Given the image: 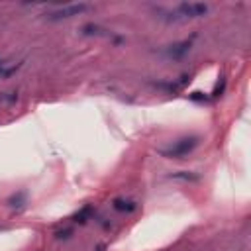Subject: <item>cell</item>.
Returning <instances> with one entry per match:
<instances>
[{"label": "cell", "instance_id": "6da1fadb", "mask_svg": "<svg viewBox=\"0 0 251 251\" xmlns=\"http://www.w3.org/2000/svg\"><path fill=\"white\" fill-rule=\"evenodd\" d=\"M198 145V137L196 135H190V137H182L175 143H171L169 147H163L159 149V153L167 159H180L184 155H188L190 151H194V147Z\"/></svg>", "mask_w": 251, "mask_h": 251}, {"label": "cell", "instance_id": "7a4b0ae2", "mask_svg": "<svg viewBox=\"0 0 251 251\" xmlns=\"http://www.w3.org/2000/svg\"><path fill=\"white\" fill-rule=\"evenodd\" d=\"M208 4H200V2H182L175 8L176 14V22L178 20H192V18H202L208 14Z\"/></svg>", "mask_w": 251, "mask_h": 251}, {"label": "cell", "instance_id": "3957f363", "mask_svg": "<svg viewBox=\"0 0 251 251\" xmlns=\"http://www.w3.org/2000/svg\"><path fill=\"white\" fill-rule=\"evenodd\" d=\"M90 6L80 2V4H67V6H59L55 10H51L49 14H45L49 20H67V18H73V16H80L82 12H86Z\"/></svg>", "mask_w": 251, "mask_h": 251}, {"label": "cell", "instance_id": "277c9868", "mask_svg": "<svg viewBox=\"0 0 251 251\" xmlns=\"http://www.w3.org/2000/svg\"><path fill=\"white\" fill-rule=\"evenodd\" d=\"M190 49H192V39H184V41H178V43H173V45L165 47V55L171 57V59H180Z\"/></svg>", "mask_w": 251, "mask_h": 251}, {"label": "cell", "instance_id": "5b68a950", "mask_svg": "<svg viewBox=\"0 0 251 251\" xmlns=\"http://www.w3.org/2000/svg\"><path fill=\"white\" fill-rule=\"evenodd\" d=\"M112 206H114V210H118V212H126V214H129V212H133V210L137 208L135 200H131V198H124V196L114 198Z\"/></svg>", "mask_w": 251, "mask_h": 251}, {"label": "cell", "instance_id": "8992f818", "mask_svg": "<svg viewBox=\"0 0 251 251\" xmlns=\"http://www.w3.org/2000/svg\"><path fill=\"white\" fill-rule=\"evenodd\" d=\"M22 67V63L18 61V63H14V61H0V78H8V76H12L18 69Z\"/></svg>", "mask_w": 251, "mask_h": 251}, {"label": "cell", "instance_id": "52a82bcc", "mask_svg": "<svg viewBox=\"0 0 251 251\" xmlns=\"http://www.w3.org/2000/svg\"><path fill=\"white\" fill-rule=\"evenodd\" d=\"M92 214H94V208H92V206H84L80 212L75 214V222H76V224H86Z\"/></svg>", "mask_w": 251, "mask_h": 251}, {"label": "cell", "instance_id": "ba28073f", "mask_svg": "<svg viewBox=\"0 0 251 251\" xmlns=\"http://www.w3.org/2000/svg\"><path fill=\"white\" fill-rule=\"evenodd\" d=\"M80 31L82 33H86V35H104V27H100V25H96V24H84L82 27H80Z\"/></svg>", "mask_w": 251, "mask_h": 251}, {"label": "cell", "instance_id": "9c48e42d", "mask_svg": "<svg viewBox=\"0 0 251 251\" xmlns=\"http://www.w3.org/2000/svg\"><path fill=\"white\" fill-rule=\"evenodd\" d=\"M171 178H176V180H184V182H188V180H198V175L188 173V171H178V173H173V175H171Z\"/></svg>", "mask_w": 251, "mask_h": 251}, {"label": "cell", "instance_id": "30bf717a", "mask_svg": "<svg viewBox=\"0 0 251 251\" xmlns=\"http://www.w3.org/2000/svg\"><path fill=\"white\" fill-rule=\"evenodd\" d=\"M71 235H73V229L71 227H65V229L55 231V239H69Z\"/></svg>", "mask_w": 251, "mask_h": 251}, {"label": "cell", "instance_id": "8fae6325", "mask_svg": "<svg viewBox=\"0 0 251 251\" xmlns=\"http://www.w3.org/2000/svg\"><path fill=\"white\" fill-rule=\"evenodd\" d=\"M0 100L2 102H16L18 100V92H4V94H0Z\"/></svg>", "mask_w": 251, "mask_h": 251}]
</instances>
